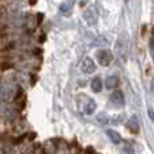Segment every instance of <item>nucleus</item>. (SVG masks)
Instances as JSON below:
<instances>
[{
	"mask_svg": "<svg viewBox=\"0 0 154 154\" xmlns=\"http://www.w3.org/2000/svg\"><path fill=\"white\" fill-rule=\"evenodd\" d=\"M107 137L109 138V141L115 145H119L122 142V137L119 135V133L115 130H107Z\"/></svg>",
	"mask_w": 154,
	"mask_h": 154,
	"instance_id": "nucleus-9",
	"label": "nucleus"
},
{
	"mask_svg": "<svg viewBox=\"0 0 154 154\" xmlns=\"http://www.w3.org/2000/svg\"><path fill=\"white\" fill-rule=\"evenodd\" d=\"M11 68H14V64L10 60H3V61L0 62V70H8V69H11Z\"/></svg>",
	"mask_w": 154,
	"mask_h": 154,
	"instance_id": "nucleus-12",
	"label": "nucleus"
},
{
	"mask_svg": "<svg viewBox=\"0 0 154 154\" xmlns=\"http://www.w3.org/2000/svg\"><path fill=\"white\" fill-rule=\"evenodd\" d=\"M91 88H92V91L95 93L101 92V89H103V81H101V79H99V77L93 79L92 81H91Z\"/></svg>",
	"mask_w": 154,
	"mask_h": 154,
	"instance_id": "nucleus-10",
	"label": "nucleus"
},
{
	"mask_svg": "<svg viewBox=\"0 0 154 154\" xmlns=\"http://www.w3.org/2000/svg\"><path fill=\"white\" fill-rule=\"evenodd\" d=\"M126 2H128V0H126Z\"/></svg>",
	"mask_w": 154,
	"mask_h": 154,
	"instance_id": "nucleus-19",
	"label": "nucleus"
},
{
	"mask_svg": "<svg viewBox=\"0 0 154 154\" xmlns=\"http://www.w3.org/2000/svg\"><path fill=\"white\" fill-rule=\"evenodd\" d=\"M85 154H95V150H93V147H87V150H85Z\"/></svg>",
	"mask_w": 154,
	"mask_h": 154,
	"instance_id": "nucleus-15",
	"label": "nucleus"
},
{
	"mask_svg": "<svg viewBox=\"0 0 154 154\" xmlns=\"http://www.w3.org/2000/svg\"><path fill=\"white\" fill-rule=\"evenodd\" d=\"M81 70L84 73H93L96 70V64H95V61H93L91 57H85L84 60H82V62H81Z\"/></svg>",
	"mask_w": 154,
	"mask_h": 154,
	"instance_id": "nucleus-4",
	"label": "nucleus"
},
{
	"mask_svg": "<svg viewBox=\"0 0 154 154\" xmlns=\"http://www.w3.org/2000/svg\"><path fill=\"white\" fill-rule=\"evenodd\" d=\"M14 104H15V107L19 111H22L26 107V95H24L22 88H18V91H16V95L14 97Z\"/></svg>",
	"mask_w": 154,
	"mask_h": 154,
	"instance_id": "nucleus-3",
	"label": "nucleus"
},
{
	"mask_svg": "<svg viewBox=\"0 0 154 154\" xmlns=\"http://www.w3.org/2000/svg\"><path fill=\"white\" fill-rule=\"evenodd\" d=\"M97 120L99 122H100V125H108V122H109V119H108V116H106V115L104 114H100L97 116Z\"/></svg>",
	"mask_w": 154,
	"mask_h": 154,
	"instance_id": "nucleus-14",
	"label": "nucleus"
},
{
	"mask_svg": "<svg viewBox=\"0 0 154 154\" xmlns=\"http://www.w3.org/2000/svg\"><path fill=\"white\" fill-rule=\"evenodd\" d=\"M38 18H37V20H38V23H41L42 22V19H43V14H38Z\"/></svg>",
	"mask_w": 154,
	"mask_h": 154,
	"instance_id": "nucleus-17",
	"label": "nucleus"
},
{
	"mask_svg": "<svg viewBox=\"0 0 154 154\" xmlns=\"http://www.w3.org/2000/svg\"><path fill=\"white\" fill-rule=\"evenodd\" d=\"M127 127H128V130H130L133 134L138 133V131H139V122H138V119H137V116H131L130 119H128Z\"/></svg>",
	"mask_w": 154,
	"mask_h": 154,
	"instance_id": "nucleus-8",
	"label": "nucleus"
},
{
	"mask_svg": "<svg viewBox=\"0 0 154 154\" xmlns=\"http://www.w3.org/2000/svg\"><path fill=\"white\" fill-rule=\"evenodd\" d=\"M84 19L88 22L89 24H95L97 22V11L95 7H89L87 11L84 12Z\"/></svg>",
	"mask_w": 154,
	"mask_h": 154,
	"instance_id": "nucleus-5",
	"label": "nucleus"
},
{
	"mask_svg": "<svg viewBox=\"0 0 154 154\" xmlns=\"http://www.w3.org/2000/svg\"><path fill=\"white\" fill-rule=\"evenodd\" d=\"M149 116H150V119H152V120H153V122H154V111H153V109H152V108H150V109H149Z\"/></svg>",
	"mask_w": 154,
	"mask_h": 154,
	"instance_id": "nucleus-16",
	"label": "nucleus"
},
{
	"mask_svg": "<svg viewBox=\"0 0 154 154\" xmlns=\"http://www.w3.org/2000/svg\"><path fill=\"white\" fill-rule=\"evenodd\" d=\"M116 50H118V54L120 56V58L123 61H126L127 58V42L123 41V38H119L116 42Z\"/></svg>",
	"mask_w": 154,
	"mask_h": 154,
	"instance_id": "nucleus-6",
	"label": "nucleus"
},
{
	"mask_svg": "<svg viewBox=\"0 0 154 154\" xmlns=\"http://www.w3.org/2000/svg\"><path fill=\"white\" fill-rule=\"evenodd\" d=\"M29 2H30V4H31V5H34L35 3H37V0H29Z\"/></svg>",
	"mask_w": 154,
	"mask_h": 154,
	"instance_id": "nucleus-18",
	"label": "nucleus"
},
{
	"mask_svg": "<svg viewBox=\"0 0 154 154\" xmlns=\"http://www.w3.org/2000/svg\"><path fill=\"white\" fill-rule=\"evenodd\" d=\"M96 60H97V62L101 65V66H108V65L112 62V56L108 50L101 49V50H99L97 53H96Z\"/></svg>",
	"mask_w": 154,
	"mask_h": 154,
	"instance_id": "nucleus-2",
	"label": "nucleus"
},
{
	"mask_svg": "<svg viewBox=\"0 0 154 154\" xmlns=\"http://www.w3.org/2000/svg\"><path fill=\"white\" fill-rule=\"evenodd\" d=\"M119 79H118L116 76H109V77H107V80H106V87L108 88V89H112V91H115L118 87H119Z\"/></svg>",
	"mask_w": 154,
	"mask_h": 154,
	"instance_id": "nucleus-7",
	"label": "nucleus"
},
{
	"mask_svg": "<svg viewBox=\"0 0 154 154\" xmlns=\"http://www.w3.org/2000/svg\"><path fill=\"white\" fill-rule=\"evenodd\" d=\"M70 8H72V4H70L69 2H64V3H61V5H60V11H61L62 14H66Z\"/></svg>",
	"mask_w": 154,
	"mask_h": 154,
	"instance_id": "nucleus-13",
	"label": "nucleus"
},
{
	"mask_svg": "<svg viewBox=\"0 0 154 154\" xmlns=\"http://www.w3.org/2000/svg\"><path fill=\"white\" fill-rule=\"evenodd\" d=\"M95 111H96V103H95V100H88L87 106H85V112H87L88 115H92Z\"/></svg>",
	"mask_w": 154,
	"mask_h": 154,
	"instance_id": "nucleus-11",
	"label": "nucleus"
},
{
	"mask_svg": "<svg viewBox=\"0 0 154 154\" xmlns=\"http://www.w3.org/2000/svg\"><path fill=\"white\" fill-rule=\"evenodd\" d=\"M109 103L114 108H122L125 106V95L122 91H115L112 95L109 96Z\"/></svg>",
	"mask_w": 154,
	"mask_h": 154,
	"instance_id": "nucleus-1",
	"label": "nucleus"
}]
</instances>
